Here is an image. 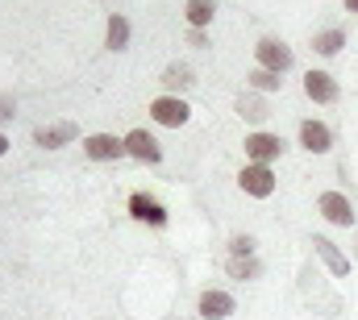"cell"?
Returning <instances> with one entry per match:
<instances>
[{"label": "cell", "instance_id": "6da1fadb", "mask_svg": "<svg viewBox=\"0 0 358 320\" xmlns=\"http://www.w3.org/2000/svg\"><path fill=\"white\" fill-rule=\"evenodd\" d=\"M238 183H242V191H250L259 200H267L271 191H275V175H271V166H263V162H250Z\"/></svg>", "mask_w": 358, "mask_h": 320}, {"label": "cell", "instance_id": "7a4b0ae2", "mask_svg": "<svg viewBox=\"0 0 358 320\" xmlns=\"http://www.w3.org/2000/svg\"><path fill=\"white\" fill-rule=\"evenodd\" d=\"M255 54H259V63H263L267 71H275V75H283V71L292 67V50H287L283 42H275V38H263Z\"/></svg>", "mask_w": 358, "mask_h": 320}, {"label": "cell", "instance_id": "3957f363", "mask_svg": "<svg viewBox=\"0 0 358 320\" xmlns=\"http://www.w3.org/2000/svg\"><path fill=\"white\" fill-rule=\"evenodd\" d=\"M317 208H321L325 221H334V225H355V208H350V200H346L342 191H325V196L317 200Z\"/></svg>", "mask_w": 358, "mask_h": 320}, {"label": "cell", "instance_id": "277c9868", "mask_svg": "<svg viewBox=\"0 0 358 320\" xmlns=\"http://www.w3.org/2000/svg\"><path fill=\"white\" fill-rule=\"evenodd\" d=\"M187 112H192V108H187L183 100H176V96H163V100L150 104V117H155L159 125H171V129H179V125L187 121Z\"/></svg>", "mask_w": 358, "mask_h": 320}, {"label": "cell", "instance_id": "5b68a950", "mask_svg": "<svg viewBox=\"0 0 358 320\" xmlns=\"http://www.w3.org/2000/svg\"><path fill=\"white\" fill-rule=\"evenodd\" d=\"M304 92H308V100L329 104V100H338V80L329 71H308L304 75Z\"/></svg>", "mask_w": 358, "mask_h": 320}, {"label": "cell", "instance_id": "8992f818", "mask_svg": "<svg viewBox=\"0 0 358 320\" xmlns=\"http://www.w3.org/2000/svg\"><path fill=\"white\" fill-rule=\"evenodd\" d=\"M246 154L267 166L271 159H279V154H283V142H279L275 133H250V138H246Z\"/></svg>", "mask_w": 358, "mask_h": 320}, {"label": "cell", "instance_id": "52a82bcc", "mask_svg": "<svg viewBox=\"0 0 358 320\" xmlns=\"http://www.w3.org/2000/svg\"><path fill=\"white\" fill-rule=\"evenodd\" d=\"M125 154H134V159H142V162H159V159H163L159 142H155L146 129H134V133L125 138Z\"/></svg>", "mask_w": 358, "mask_h": 320}, {"label": "cell", "instance_id": "ba28073f", "mask_svg": "<svg viewBox=\"0 0 358 320\" xmlns=\"http://www.w3.org/2000/svg\"><path fill=\"white\" fill-rule=\"evenodd\" d=\"M84 150H88V159L108 162V159H121V154H125V142H117L113 133H96V138L84 142Z\"/></svg>", "mask_w": 358, "mask_h": 320}, {"label": "cell", "instance_id": "9c48e42d", "mask_svg": "<svg viewBox=\"0 0 358 320\" xmlns=\"http://www.w3.org/2000/svg\"><path fill=\"white\" fill-rule=\"evenodd\" d=\"M313 245H317V254L325 258V266H329L338 279H346V275H350V258H346V254H342L329 238H313Z\"/></svg>", "mask_w": 358, "mask_h": 320}, {"label": "cell", "instance_id": "30bf717a", "mask_svg": "<svg viewBox=\"0 0 358 320\" xmlns=\"http://www.w3.org/2000/svg\"><path fill=\"white\" fill-rule=\"evenodd\" d=\"M229 312H234V296H225V291H204L200 296V317L225 320Z\"/></svg>", "mask_w": 358, "mask_h": 320}, {"label": "cell", "instance_id": "8fae6325", "mask_svg": "<svg viewBox=\"0 0 358 320\" xmlns=\"http://www.w3.org/2000/svg\"><path fill=\"white\" fill-rule=\"evenodd\" d=\"M300 142H304L308 154H325V150H329V129H325L321 121H304V125H300Z\"/></svg>", "mask_w": 358, "mask_h": 320}, {"label": "cell", "instance_id": "7c38bea8", "mask_svg": "<svg viewBox=\"0 0 358 320\" xmlns=\"http://www.w3.org/2000/svg\"><path fill=\"white\" fill-rule=\"evenodd\" d=\"M71 138H76V125H71V121H63V125H50V129H38V133H34V142H38V146H46V150L67 146Z\"/></svg>", "mask_w": 358, "mask_h": 320}, {"label": "cell", "instance_id": "4fadbf2b", "mask_svg": "<svg viewBox=\"0 0 358 320\" xmlns=\"http://www.w3.org/2000/svg\"><path fill=\"white\" fill-rule=\"evenodd\" d=\"M129 212H134L138 221H150V225H167V212H163L155 200H146V196H134V200H129Z\"/></svg>", "mask_w": 358, "mask_h": 320}, {"label": "cell", "instance_id": "5bb4252c", "mask_svg": "<svg viewBox=\"0 0 358 320\" xmlns=\"http://www.w3.org/2000/svg\"><path fill=\"white\" fill-rule=\"evenodd\" d=\"M213 13H217L213 0H187V21H192V29H204V25L213 21Z\"/></svg>", "mask_w": 358, "mask_h": 320}, {"label": "cell", "instance_id": "9a60e30c", "mask_svg": "<svg viewBox=\"0 0 358 320\" xmlns=\"http://www.w3.org/2000/svg\"><path fill=\"white\" fill-rule=\"evenodd\" d=\"M313 46H317V54H338V50L346 46V34H342V29H325V34H317Z\"/></svg>", "mask_w": 358, "mask_h": 320}, {"label": "cell", "instance_id": "2e32d148", "mask_svg": "<svg viewBox=\"0 0 358 320\" xmlns=\"http://www.w3.org/2000/svg\"><path fill=\"white\" fill-rule=\"evenodd\" d=\"M125 42H129V21L113 13V21H108V46L113 50H125Z\"/></svg>", "mask_w": 358, "mask_h": 320}, {"label": "cell", "instance_id": "e0dca14e", "mask_svg": "<svg viewBox=\"0 0 358 320\" xmlns=\"http://www.w3.org/2000/svg\"><path fill=\"white\" fill-rule=\"evenodd\" d=\"M238 112H242L246 121H263V117H267V104L255 100V96H242V100H238Z\"/></svg>", "mask_w": 358, "mask_h": 320}, {"label": "cell", "instance_id": "ac0fdd59", "mask_svg": "<svg viewBox=\"0 0 358 320\" xmlns=\"http://www.w3.org/2000/svg\"><path fill=\"white\" fill-rule=\"evenodd\" d=\"M229 275H234V279H255V275H259V262H255V258H234V262H229Z\"/></svg>", "mask_w": 358, "mask_h": 320}, {"label": "cell", "instance_id": "d6986e66", "mask_svg": "<svg viewBox=\"0 0 358 320\" xmlns=\"http://www.w3.org/2000/svg\"><path fill=\"white\" fill-rule=\"evenodd\" d=\"M279 83H283V80H279L275 71H267V67H259V71L250 75V87H259V92H275Z\"/></svg>", "mask_w": 358, "mask_h": 320}, {"label": "cell", "instance_id": "ffe728a7", "mask_svg": "<svg viewBox=\"0 0 358 320\" xmlns=\"http://www.w3.org/2000/svg\"><path fill=\"white\" fill-rule=\"evenodd\" d=\"M163 83H167V87H187V83H192V71H187V67H167V71H163Z\"/></svg>", "mask_w": 358, "mask_h": 320}, {"label": "cell", "instance_id": "44dd1931", "mask_svg": "<svg viewBox=\"0 0 358 320\" xmlns=\"http://www.w3.org/2000/svg\"><path fill=\"white\" fill-rule=\"evenodd\" d=\"M229 245H234V258H250V249H255V241L250 238H234Z\"/></svg>", "mask_w": 358, "mask_h": 320}, {"label": "cell", "instance_id": "7402d4cb", "mask_svg": "<svg viewBox=\"0 0 358 320\" xmlns=\"http://www.w3.org/2000/svg\"><path fill=\"white\" fill-rule=\"evenodd\" d=\"M187 42H192V46H204L208 38H204V29H192V34H187Z\"/></svg>", "mask_w": 358, "mask_h": 320}, {"label": "cell", "instance_id": "603a6c76", "mask_svg": "<svg viewBox=\"0 0 358 320\" xmlns=\"http://www.w3.org/2000/svg\"><path fill=\"white\" fill-rule=\"evenodd\" d=\"M8 117H13V100H4V96H0V121H8Z\"/></svg>", "mask_w": 358, "mask_h": 320}, {"label": "cell", "instance_id": "cb8c5ba5", "mask_svg": "<svg viewBox=\"0 0 358 320\" xmlns=\"http://www.w3.org/2000/svg\"><path fill=\"white\" fill-rule=\"evenodd\" d=\"M4 150H8V138H4V133H0V154H4Z\"/></svg>", "mask_w": 358, "mask_h": 320}, {"label": "cell", "instance_id": "d4e9b609", "mask_svg": "<svg viewBox=\"0 0 358 320\" xmlns=\"http://www.w3.org/2000/svg\"><path fill=\"white\" fill-rule=\"evenodd\" d=\"M346 8H350V13H358V0H346Z\"/></svg>", "mask_w": 358, "mask_h": 320}]
</instances>
